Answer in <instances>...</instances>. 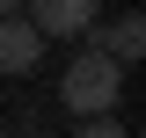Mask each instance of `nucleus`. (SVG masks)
Masks as SVG:
<instances>
[{
  "mask_svg": "<svg viewBox=\"0 0 146 138\" xmlns=\"http://www.w3.org/2000/svg\"><path fill=\"white\" fill-rule=\"evenodd\" d=\"M117 95H124V66H110L102 51L73 58L66 80H58V102H66L80 124H88V116H117Z\"/></svg>",
  "mask_w": 146,
  "mask_h": 138,
  "instance_id": "obj_1",
  "label": "nucleus"
},
{
  "mask_svg": "<svg viewBox=\"0 0 146 138\" xmlns=\"http://www.w3.org/2000/svg\"><path fill=\"white\" fill-rule=\"evenodd\" d=\"M102 0H29V29L36 36H88Z\"/></svg>",
  "mask_w": 146,
  "mask_h": 138,
  "instance_id": "obj_2",
  "label": "nucleus"
},
{
  "mask_svg": "<svg viewBox=\"0 0 146 138\" xmlns=\"http://www.w3.org/2000/svg\"><path fill=\"white\" fill-rule=\"evenodd\" d=\"M36 58H44V36H36L29 22H15V15H7V22H0V73H7V80H22Z\"/></svg>",
  "mask_w": 146,
  "mask_h": 138,
  "instance_id": "obj_3",
  "label": "nucleus"
},
{
  "mask_svg": "<svg viewBox=\"0 0 146 138\" xmlns=\"http://www.w3.org/2000/svg\"><path fill=\"white\" fill-rule=\"evenodd\" d=\"M95 51H102L110 66H139V51H146V22H139V15H117L102 36H95Z\"/></svg>",
  "mask_w": 146,
  "mask_h": 138,
  "instance_id": "obj_4",
  "label": "nucleus"
},
{
  "mask_svg": "<svg viewBox=\"0 0 146 138\" xmlns=\"http://www.w3.org/2000/svg\"><path fill=\"white\" fill-rule=\"evenodd\" d=\"M73 138H131V131H124V124H117V116H88V124H80V131H73Z\"/></svg>",
  "mask_w": 146,
  "mask_h": 138,
  "instance_id": "obj_5",
  "label": "nucleus"
},
{
  "mask_svg": "<svg viewBox=\"0 0 146 138\" xmlns=\"http://www.w3.org/2000/svg\"><path fill=\"white\" fill-rule=\"evenodd\" d=\"M15 7H22V0H0V22H7V15H15Z\"/></svg>",
  "mask_w": 146,
  "mask_h": 138,
  "instance_id": "obj_6",
  "label": "nucleus"
}]
</instances>
